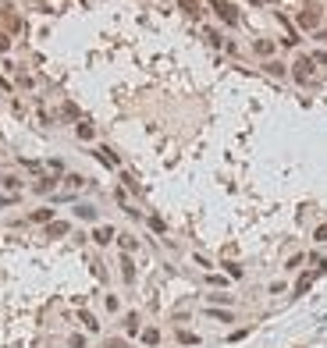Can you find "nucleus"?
Wrapping results in <instances>:
<instances>
[{
	"mask_svg": "<svg viewBox=\"0 0 327 348\" xmlns=\"http://www.w3.org/2000/svg\"><path fill=\"white\" fill-rule=\"evenodd\" d=\"M295 25L306 29V32H317V29H320V11H317V7H302V11L295 14Z\"/></svg>",
	"mask_w": 327,
	"mask_h": 348,
	"instance_id": "7ed1b4c3",
	"label": "nucleus"
},
{
	"mask_svg": "<svg viewBox=\"0 0 327 348\" xmlns=\"http://www.w3.org/2000/svg\"><path fill=\"white\" fill-rule=\"evenodd\" d=\"M178 345H199V334H192V331H181V327H178Z\"/></svg>",
	"mask_w": 327,
	"mask_h": 348,
	"instance_id": "a878e982",
	"label": "nucleus"
},
{
	"mask_svg": "<svg viewBox=\"0 0 327 348\" xmlns=\"http://www.w3.org/2000/svg\"><path fill=\"white\" fill-rule=\"evenodd\" d=\"M210 7H214V11H217V18H221L224 25H231V29H235V25L242 21L239 7H235V4H228V0H210Z\"/></svg>",
	"mask_w": 327,
	"mask_h": 348,
	"instance_id": "f03ea898",
	"label": "nucleus"
},
{
	"mask_svg": "<svg viewBox=\"0 0 327 348\" xmlns=\"http://www.w3.org/2000/svg\"><path fill=\"white\" fill-rule=\"evenodd\" d=\"M210 298V306H231V295L228 291H214V295H206Z\"/></svg>",
	"mask_w": 327,
	"mask_h": 348,
	"instance_id": "393cba45",
	"label": "nucleus"
},
{
	"mask_svg": "<svg viewBox=\"0 0 327 348\" xmlns=\"http://www.w3.org/2000/svg\"><path fill=\"white\" fill-rule=\"evenodd\" d=\"M18 164H21L25 171H36V174H43V164H39V160H29V156H21Z\"/></svg>",
	"mask_w": 327,
	"mask_h": 348,
	"instance_id": "c85d7f7f",
	"label": "nucleus"
},
{
	"mask_svg": "<svg viewBox=\"0 0 327 348\" xmlns=\"http://www.w3.org/2000/svg\"><path fill=\"white\" fill-rule=\"evenodd\" d=\"M206 320H217V323H235V313H231V309H221V306H206Z\"/></svg>",
	"mask_w": 327,
	"mask_h": 348,
	"instance_id": "9d476101",
	"label": "nucleus"
},
{
	"mask_svg": "<svg viewBox=\"0 0 327 348\" xmlns=\"http://www.w3.org/2000/svg\"><path fill=\"white\" fill-rule=\"evenodd\" d=\"M92 156H96L103 167H110V171H118V167H121V156H118L110 146H96V149H92Z\"/></svg>",
	"mask_w": 327,
	"mask_h": 348,
	"instance_id": "20e7f679",
	"label": "nucleus"
},
{
	"mask_svg": "<svg viewBox=\"0 0 327 348\" xmlns=\"http://www.w3.org/2000/svg\"><path fill=\"white\" fill-rule=\"evenodd\" d=\"M288 68H292V78H295L299 85H310V82H313V71H317V64H313V57H306V54H302V57H295Z\"/></svg>",
	"mask_w": 327,
	"mask_h": 348,
	"instance_id": "f257e3e1",
	"label": "nucleus"
},
{
	"mask_svg": "<svg viewBox=\"0 0 327 348\" xmlns=\"http://www.w3.org/2000/svg\"><path fill=\"white\" fill-rule=\"evenodd\" d=\"M121 181H125V189H128V192H135V196L143 192V189H139V181H135L132 174H121Z\"/></svg>",
	"mask_w": 327,
	"mask_h": 348,
	"instance_id": "2f4dec72",
	"label": "nucleus"
},
{
	"mask_svg": "<svg viewBox=\"0 0 327 348\" xmlns=\"http://www.w3.org/2000/svg\"><path fill=\"white\" fill-rule=\"evenodd\" d=\"M103 306H107V313H121V298H118V295H107Z\"/></svg>",
	"mask_w": 327,
	"mask_h": 348,
	"instance_id": "c756f323",
	"label": "nucleus"
},
{
	"mask_svg": "<svg viewBox=\"0 0 327 348\" xmlns=\"http://www.w3.org/2000/svg\"><path fill=\"white\" fill-rule=\"evenodd\" d=\"M313 36H317V39H320V43H327V29H317V32H313Z\"/></svg>",
	"mask_w": 327,
	"mask_h": 348,
	"instance_id": "79ce46f5",
	"label": "nucleus"
},
{
	"mask_svg": "<svg viewBox=\"0 0 327 348\" xmlns=\"http://www.w3.org/2000/svg\"><path fill=\"white\" fill-rule=\"evenodd\" d=\"M61 114H64V118H75V121H82V114H79V107H75V103H64V107H61Z\"/></svg>",
	"mask_w": 327,
	"mask_h": 348,
	"instance_id": "473e14b6",
	"label": "nucleus"
},
{
	"mask_svg": "<svg viewBox=\"0 0 327 348\" xmlns=\"http://www.w3.org/2000/svg\"><path fill=\"white\" fill-rule=\"evenodd\" d=\"M118 267H121V281H125V284H135V260H132L128 252H121Z\"/></svg>",
	"mask_w": 327,
	"mask_h": 348,
	"instance_id": "423d86ee",
	"label": "nucleus"
},
{
	"mask_svg": "<svg viewBox=\"0 0 327 348\" xmlns=\"http://www.w3.org/2000/svg\"><path fill=\"white\" fill-rule=\"evenodd\" d=\"M317 277H320L317 270H302V274H299V281H295V288H292V295H306V291L313 288V281H317Z\"/></svg>",
	"mask_w": 327,
	"mask_h": 348,
	"instance_id": "0eeeda50",
	"label": "nucleus"
},
{
	"mask_svg": "<svg viewBox=\"0 0 327 348\" xmlns=\"http://www.w3.org/2000/svg\"><path fill=\"white\" fill-rule=\"evenodd\" d=\"M302 260H306L302 252H295V256H288V260H285V270H288V274H295V270L302 267Z\"/></svg>",
	"mask_w": 327,
	"mask_h": 348,
	"instance_id": "b1692460",
	"label": "nucleus"
},
{
	"mask_svg": "<svg viewBox=\"0 0 327 348\" xmlns=\"http://www.w3.org/2000/svg\"><path fill=\"white\" fill-rule=\"evenodd\" d=\"M118 245H121V252H128V256L139 252V238H135V235H118Z\"/></svg>",
	"mask_w": 327,
	"mask_h": 348,
	"instance_id": "412c9836",
	"label": "nucleus"
},
{
	"mask_svg": "<svg viewBox=\"0 0 327 348\" xmlns=\"http://www.w3.org/2000/svg\"><path fill=\"white\" fill-rule=\"evenodd\" d=\"M0 192L4 196H18L21 192V178L18 174H0Z\"/></svg>",
	"mask_w": 327,
	"mask_h": 348,
	"instance_id": "1a4fd4ad",
	"label": "nucleus"
},
{
	"mask_svg": "<svg viewBox=\"0 0 327 348\" xmlns=\"http://www.w3.org/2000/svg\"><path fill=\"white\" fill-rule=\"evenodd\" d=\"M50 220H54V206H39V210L29 213V224H43V227H46Z\"/></svg>",
	"mask_w": 327,
	"mask_h": 348,
	"instance_id": "ddd939ff",
	"label": "nucleus"
},
{
	"mask_svg": "<svg viewBox=\"0 0 327 348\" xmlns=\"http://www.w3.org/2000/svg\"><path fill=\"white\" fill-rule=\"evenodd\" d=\"M61 181H64V185H68V189H72V192H79V189H85V185H89V181H85V178H82V174H64V178H61Z\"/></svg>",
	"mask_w": 327,
	"mask_h": 348,
	"instance_id": "4be33fe9",
	"label": "nucleus"
},
{
	"mask_svg": "<svg viewBox=\"0 0 327 348\" xmlns=\"http://www.w3.org/2000/svg\"><path fill=\"white\" fill-rule=\"evenodd\" d=\"M114 199L121 203V210H125V213H128L132 220H139V217H143V210H135L132 203H128V192H125V189H114Z\"/></svg>",
	"mask_w": 327,
	"mask_h": 348,
	"instance_id": "9b49d317",
	"label": "nucleus"
},
{
	"mask_svg": "<svg viewBox=\"0 0 327 348\" xmlns=\"http://www.w3.org/2000/svg\"><path fill=\"white\" fill-rule=\"evenodd\" d=\"M75 217H79V220H89V224H92V220H100V210L92 206V203H79V206H75Z\"/></svg>",
	"mask_w": 327,
	"mask_h": 348,
	"instance_id": "a211bd4d",
	"label": "nucleus"
},
{
	"mask_svg": "<svg viewBox=\"0 0 327 348\" xmlns=\"http://www.w3.org/2000/svg\"><path fill=\"white\" fill-rule=\"evenodd\" d=\"M313 242H317V245H327V220L313 227Z\"/></svg>",
	"mask_w": 327,
	"mask_h": 348,
	"instance_id": "bb28decb",
	"label": "nucleus"
},
{
	"mask_svg": "<svg viewBox=\"0 0 327 348\" xmlns=\"http://www.w3.org/2000/svg\"><path fill=\"white\" fill-rule=\"evenodd\" d=\"M79 323L85 327V334H100V320H96L89 309H79Z\"/></svg>",
	"mask_w": 327,
	"mask_h": 348,
	"instance_id": "4468645a",
	"label": "nucleus"
},
{
	"mask_svg": "<svg viewBox=\"0 0 327 348\" xmlns=\"http://www.w3.org/2000/svg\"><path fill=\"white\" fill-rule=\"evenodd\" d=\"M7 50H11V36H7V32H0V54H7Z\"/></svg>",
	"mask_w": 327,
	"mask_h": 348,
	"instance_id": "4c0bfd02",
	"label": "nucleus"
},
{
	"mask_svg": "<svg viewBox=\"0 0 327 348\" xmlns=\"http://www.w3.org/2000/svg\"><path fill=\"white\" fill-rule=\"evenodd\" d=\"M206 43H210V47H224V36L214 32V29H206Z\"/></svg>",
	"mask_w": 327,
	"mask_h": 348,
	"instance_id": "7c9ffc66",
	"label": "nucleus"
},
{
	"mask_svg": "<svg viewBox=\"0 0 327 348\" xmlns=\"http://www.w3.org/2000/svg\"><path fill=\"white\" fill-rule=\"evenodd\" d=\"M310 57H313V64H327V50H313Z\"/></svg>",
	"mask_w": 327,
	"mask_h": 348,
	"instance_id": "e433bc0d",
	"label": "nucleus"
},
{
	"mask_svg": "<svg viewBox=\"0 0 327 348\" xmlns=\"http://www.w3.org/2000/svg\"><path fill=\"white\" fill-rule=\"evenodd\" d=\"M146 224H150V227H153L157 235H164V231H167V224H164L160 217H146Z\"/></svg>",
	"mask_w": 327,
	"mask_h": 348,
	"instance_id": "72a5a7b5",
	"label": "nucleus"
},
{
	"mask_svg": "<svg viewBox=\"0 0 327 348\" xmlns=\"http://www.w3.org/2000/svg\"><path fill=\"white\" fill-rule=\"evenodd\" d=\"M0 89H4V92H7V96H11V92H14V82H11V78H4V75H0Z\"/></svg>",
	"mask_w": 327,
	"mask_h": 348,
	"instance_id": "58836bf2",
	"label": "nucleus"
},
{
	"mask_svg": "<svg viewBox=\"0 0 327 348\" xmlns=\"http://www.w3.org/2000/svg\"><path fill=\"white\" fill-rule=\"evenodd\" d=\"M18 85H21V89H32V85H36V78H32V75H25V71H18Z\"/></svg>",
	"mask_w": 327,
	"mask_h": 348,
	"instance_id": "f704fd0d",
	"label": "nucleus"
},
{
	"mask_svg": "<svg viewBox=\"0 0 327 348\" xmlns=\"http://www.w3.org/2000/svg\"><path fill=\"white\" fill-rule=\"evenodd\" d=\"M114 238H118V231H114L110 224H100V227H92V242H96V245H110Z\"/></svg>",
	"mask_w": 327,
	"mask_h": 348,
	"instance_id": "6e6552de",
	"label": "nucleus"
},
{
	"mask_svg": "<svg viewBox=\"0 0 327 348\" xmlns=\"http://www.w3.org/2000/svg\"><path fill=\"white\" fill-rule=\"evenodd\" d=\"M57 181H61V178H54V174H39V178L32 181V192H36V196H50V192L57 189Z\"/></svg>",
	"mask_w": 327,
	"mask_h": 348,
	"instance_id": "39448f33",
	"label": "nucleus"
},
{
	"mask_svg": "<svg viewBox=\"0 0 327 348\" xmlns=\"http://www.w3.org/2000/svg\"><path fill=\"white\" fill-rule=\"evenodd\" d=\"M178 7H181V11H185L189 18H203V14H206L199 0H178Z\"/></svg>",
	"mask_w": 327,
	"mask_h": 348,
	"instance_id": "6ab92c4d",
	"label": "nucleus"
},
{
	"mask_svg": "<svg viewBox=\"0 0 327 348\" xmlns=\"http://www.w3.org/2000/svg\"><path fill=\"white\" fill-rule=\"evenodd\" d=\"M68 348H85V334H72L68 338Z\"/></svg>",
	"mask_w": 327,
	"mask_h": 348,
	"instance_id": "c9c22d12",
	"label": "nucleus"
},
{
	"mask_svg": "<svg viewBox=\"0 0 327 348\" xmlns=\"http://www.w3.org/2000/svg\"><path fill=\"white\" fill-rule=\"evenodd\" d=\"M68 231H72L68 220H50V224H46V238H64Z\"/></svg>",
	"mask_w": 327,
	"mask_h": 348,
	"instance_id": "2eb2a0df",
	"label": "nucleus"
},
{
	"mask_svg": "<svg viewBox=\"0 0 327 348\" xmlns=\"http://www.w3.org/2000/svg\"><path fill=\"white\" fill-rule=\"evenodd\" d=\"M224 270H228V277H231V281H242L245 277V270L239 267V263H224Z\"/></svg>",
	"mask_w": 327,
	"mask_h": 348,
	"instance_id": "cd10ccee",
	"label": "nucleus"
},
{
	"mask_svg": "<svg viewBox=\"0 0 327 348\" xmlns=\"http://www.w3.org/2000/svg\"><path fill=\"white\" fill-rule=\"evenodd\" d=\"M125 334H128V338L143 334V323H139V313H135V309H132V313H125Z\"/></svg>",
	"mask_w": 327,
	"mask_h": 348,
	"instance_id": "dca6fc26",
	"label": "nucleus"
},
{
	"mask_svg": "<svg viewBox=\"0 0 327 348\" xmlns=\"http://www.w3.org/2000/svg\"><path fill=\"white\" fill-rule=\"evenodd\" d=\"M252 50H256V57H267V61H270V57H274V39H256Z\"/></svg>",
	"mask_w": 327,
	"mask_h": 348,
	"instance_id": "aec40b11",
	"label": "nucleus"
},
{
	"mask_svg": "<svg viewBox=\"0 0 327 348\" xmlns=\"http://www.w3.org/2000/svg\"><path fill=\"white\" fill-rule=\"evenodd\" d=\"M103 348H125V338H110V341H103Z\"/></svg>",
	"mask_w": 327,
	"mask_h": 348,
	"instance_id": "a19ab883",
	"label": "nucleus"
},
{
	"mask_svg": "<svg viewBox=\"0 0 327 348\" xmlns=\"http://www.w3.org/2000/svg\"><path fill=\"white\" fill-rule=\"evenodd\" d=\"M18 203V196H0V210H7V206H14Z\"/></svg>",
	"mask_w": 327,
	"mask_h": 348,
	"instance_id": "ea45409f",
	"label": "nucleus"
},
{
	"mask_svg": "<svg viewBox=\"0 0 327 348\" xmlns=\"http://www.w3.org/2000/svg\"><path fill=\"white\" fill-rule=\"evenodd\" d=\"M143 345L157 348V345H160V331H157V327H146V331H143Z\"/></svg>",
	"mask_w": 327,
	"mask_h": 348,
	"instance_id": "5701e85b",
	"label": "nucleus"
},
{
	"mask_svg": "<svg viewBox=\"0 0 327 348\" xmlns=\"http://www.w3.org/2000/svg\"><path fill=\"white\" fill-rule=\"evenodd\" d=\"M75 135H79V142H92L96 139V128H92V121H75Z\"/></svg>",
	"mask_w": 327,
	"mask_h": 348,
	"instance_id": "f8f14e48",
	"label": "nucleus"
},
{
	"mask_svg": "<svg viewBox=\"0 0 327 348\" xmlns=\"http://www.w3.org/2000/svg\"><path fill=\"white\" fill-rule=\"evenodd\" d=\"M263 71H267V75H274V78H285L292 68H288L285 61H274V57H270V61H263Z\"/></svg>",
	"mask_w": 327,
	"mask_h": 348,
	"instance_id": "f3484780",
	"label": "nucleus"
}]
</instances>
